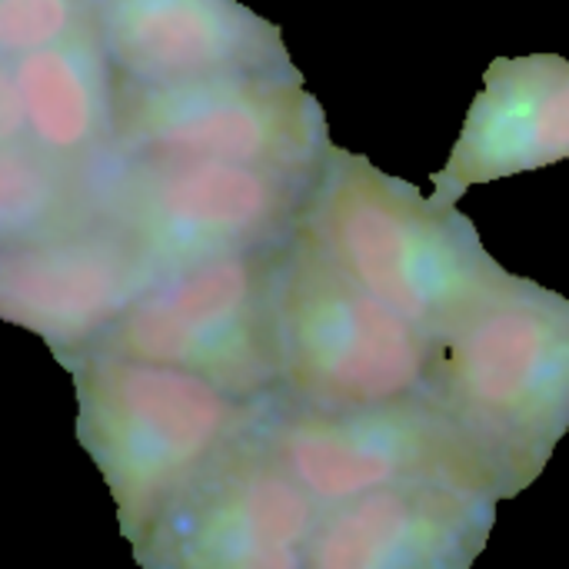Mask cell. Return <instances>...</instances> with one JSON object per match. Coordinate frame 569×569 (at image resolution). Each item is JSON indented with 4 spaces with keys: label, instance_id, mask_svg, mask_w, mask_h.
<instances>
[{
    "label": "cell",
    "instance_id": "cell-1",
    "mask_svg": "<svg viewBox=\"0 0 569 569\" xmlns=\"http://www.w3.org/2000/svg\"><path fill=\"white\" fill-rule=\"evenodd\" d=\"M427 397L500 497L523 493L569 430V300L510 277L437 337Z\"/></svg>",
    "mask_w": 569,
    "mask_h": 569
},
{
    "label": "cell",
    "instance_id": "cell-2",
    "mask_svg": "<svg viewBox=\"0 0 569 569\" xmlns=\"http://www.w3.org/2000/svg\"><path fill=\"white\" fill-rule=\"evenodd\" d=\"M300 227L433 340L513 277L487 253L470 217L343 147L330 150Z\"/></svg>",
    "mask_w": 569,
    "mask_h": 569
},
{
    "label": "cell",
    "instance_id": "cell-3",
    "mask_svg": "<svg viewBox=\"0 0 569 569\" xmlns=\"http://www.w3.org/2000/svg\"><path fill=\"white\" fill-rule=\"evenodd\" d=\"M63 367L77 383V440L100 467L130 547L260 407L167 363L80 353Z\"/></svg>",
    "mask_w": 569,
    "mask_h": 569
},
{
    "label": "cell",
    "instance_id": "cell-4",
    "mask_svg": "<svg viewBox=\"0 0 569 569\" xmlns=\"http://www.w3.org/2000/svg\"><path fill=\"white\" fill-rule=\"evenodd\" d=\"M273 310L280 397L320 410H363L430 390L437 340L357 283L303 227L277 257Z\"/></svg>",
    "mask_w": 569,
    "mask_h": 569
},
{
    "label": "cell",
    "instance_id": "cell-5",
    "mask_svg": "<svg viewBox=\"0 0 569 569\" xmlns=\"http://www.w3.org/2000/svg\"><path fill=\"white\" fill-rule=\"evenodd\" d=\"M317 177L117 153L97 177L100 220L120 227L170 273L213 257L287 247L300 230Z\"/></svg>",
    "mask_w": 569,
    "mask_h": 569
},
{
    "label": "cell",
    "instance_id": "cell-6",
    "mask_svg": "<svg viewBox=\"0 0 569 569\" xmlns=\"http://www.w3.org/2000/svg\"><path fill=\"white\" fill-rule=\"evenodd\" d=\"M280 250L230 253L170 270L83 353L180 367L247 403L277 397L283 383L273 310Z\"/></svg>",
    "mask_w": 569,
    "mask_h": 569
},
{
    "label": "cell",
    "instance_id": "cell-7",
    "mask_svg": "<svg viewBox=\"0 0 569 569\" xmlns=\"http://www.w3.org/2000/svg\"><path fill=\"white\" fill-rule=\"evenodd\" d=\"M333 150L303 73H233L190 83L117 77V153L137 160H220L317 177Z\"/></svg>",
    "mask_w": 569,
    "mask_h": 569
},
{
    "label": "cell",
    "instance_id": "cell-8",
    "mask_svg": "<svg viewBox=\"0 0 569 569\" xmlns=\"http://www.w3.org/2000/svg\"><path fill=\"white\" fill-rule=\"evenodd\" d=\"M320 513L253 417L163 510L133 557L140 569H303Z\"/></svg>",
    "mask_w": 569,
    "mask_h": 569
},
{
    "label": "cell",
    "instance_id": "cell-9",
    "mask_svg": "<svg viewBox=\"0 0 569 569\" xmlns=\"http://www.w3.org/2000/svg\"><path fill=\"white\" fill-rule=\"evenodd\" d=\"M257 423L320 507L413 480H443L500 497L477 453L427 393L363 410H320L277 393L260 403Z\"/></svg>",
    "mask_w": 569,
    "mask_h": 569
},
{
    "label": "cell",
    "instance_id": "cell-10",
    "mask_svg": "<svg viewBox=\"0 0 569 569\" xmlns=\"http://www.w3.org/2000/svg\"><path fill=\"white\" fill-rule=\"evenodd\" d=\"M160 277L167 273L137 240L110 220H97L0 243V313L43 337L63 363L110 333Z\"/></svg>",
    "mask_w": 569,
    "mask_h": 569
},
{
    "label": "cell",
    "instance_id": "cell-11",
    "mask_svg": "<svg viewBox=\"0 0 569 569\" xmlns=\"http://www.w3.org/2000/svg\"><path fill=\"white\" fill-rule=\"evenodd\" d=\"M93 27L133 83L297 70L280 27L240 0H93Z\"/></svg>",
    "mask_w": 569,
    "mask_h": 569
},
{
    "label": "cell",
    "instance_id": "cell-12",
    "mask_svg": "<svg viewBox=\"0 0 569 569\" xmlns=\"http://www.w3.org/2000/svg\"><path fill=\"white\" fill-rule=\"evenodd\" d=\"M497 500L477 487L413 480L323 507L303 569H470Z\"/></svg>",
    "mask_w": 569,
    "mask_h": 569
},
{
    "label": "cell",
    "instance_id": "cell-13",
    "mask_svg": "<svg viewBox=\"0 0 569 569\" xmlns=\"http://www.w3.org/2000/svg\"><path fill=\"white\" fill-rule=\"evenodd\" d=\"M569 160V60L557 53L497 57L463 130L433 173V203L457 207L470 187Z\"/></svg>",
    "mask_w": 569,
    "mask_h": 569
},
{
    "label": "cell",
    "instance_id": "cell-14",
    "mask_svg": "<svg viewBox=\"0 0 569 569\" xmlns=\"http://www.w3.org/2000/svg\"><path fill=\"white\" fill-rule=\"evenodd\" d=\"M0 80L17 97L13 140L80 170H103L117 157V70L93 23L3 57Z\"/></svg>",
    "mask_w": 569,
    "mask_h": 569
},
{
    "label": "cell",
    "instance_id": "cell-15",
    "mask_svg": "<svg viewBox=\"0 0 569 569\" xmlns=\"http://www.w3.org/2000/svg\"><path fill=\"white\" fill-rule=\"evenodd\" d=\"M100 170L60 163L27 140L0 143V237L37 240L100 220Z\"/></svg>",
    "mask_w": 569,
    "mask_h": 569
},
{
    "label": "cell",
    "instance_id": "cell-16",
    "mask_svg": "<svg viewBox=\"0 0 569 569\" xmlns=\"http://www.w3.org/2000/svg\"><path fill=\"white\" fill-rule=\"evenodd\" d=\"M93 23V0H0L3 57L30 53Z\"/></svg>",
    "mask_w": 569,
    "mask_h": 569
}]
</instances>
